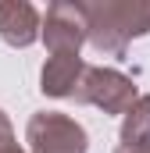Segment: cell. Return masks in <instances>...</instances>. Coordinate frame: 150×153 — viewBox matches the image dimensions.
Segmentation results:
<instances>
[{
  "label": "cell",
  "instance_id": "1",
  "mask_svg": "<svg viewBox=\"0 0 150 153\" xmlns=\"http://www.w3.org/2000/svg\"><path fill=\"white\" fill-rule=\"evenodd\" d=\"M89 32L86 43L97 53L122 57L132 39L150 32V0H82Z\"/></svg>",
  "mask_w": 150,
  "mask_h": 153
},
{
  "label": "cell",
  "instance_id": "2",
  "mask_svg": "<svg viewBox=\"0 0 150 153\" xmlns=\"http://www.w3.org/2000/svg\"><path fill=\"white\" fill-rule=\"evenodd\" d=\"M25 143H29V153H86L89 150L86 128L75 117L57 114V111H39L29 117Z\"/></svg>",
  "mask_w": 150,
  "mask_h": 153
},
{
  "label": "cell",
  "instance_id": "3",
  "mask_svg": "<svg viewBox=\"0 0 150 153\" xmlns=\"http://www.w3.org/2000/svg\"><path fill=\"white\" fill-rule=\"evenodd\" d=\"M79 103H93V107H100L104 114H125L136 100H140V93H136V82L129 75H122V71H114V68H86V75L79 82V89L72 93Z\"/></svg>",
  "mask_w": 150,
  "mask_h": 153
},
{
  "label": "cell",
  "instance_id": "4",
  "mask_svg": "<svg viewBox=\"0 0 150 153\" xmlns=\"http://www.w3.org/2000/svg\"><path fill=\"white\" fill-rule=\"evenodd\" d=\"M86 32H89V22H86L82 0H54L39 18V36L50 53H79Z\"/></svg>",
  "mask_w": 150,
  "mask_h": 153
},
{
  "label": "cell",
  "instance_id": "5",
  "mask_svg": "<svg viewBox=\"0 0 150 153\" xmlns=\"http://www.w3.org/2000/svg\"><path fill=\"white\" fill-rule=\"evenodd\" d=\"M0 39L7 46H32L39 39V11L25 0H4L0 4Z\"/></svg>",
  "mask_w": 150,
  "mask_h": 153
},
{
  "label": "cell",
  "instance_id": "6",
  "mask_svg": "<svg viewBox=\"0 0 150 153\" xmlns=\"http://www.w3.org/2000/svg\"><path fill=\"white\" fill-rule=\"evenodd\" d=\"M86 61L79 57V53H50L46 57V64H43V71H39V89H43V96H72L75 89H79V82L86 75Z\"/></svg>",
  "mask_w": 150,
  "mask_h": 153
},
{
  "label": "cell",
  "instance_id": "7",
  "mask_svg": "<svg viewBox=\"0 0 150 153\" xmlns=\"http://www.w3.org/2000/svg\"><path fill=\"white\" fill-rule=\"evenodd\" d=\"M122 117V143L114 153H150V93L140 96Z\"/></svg>",
  "mask_w": 150,
  "mask_h": 153
},
{
  "label": "cell",
  "instance_id": "8",
  "mask_svg": "<svg viewBox=\"0 0 150 153\" xmlns=\"http://www.w3.org/2000/svg\"><path fill=\"white\" fill-rule=\"evenodd\" d=\"M7 146H14V128H11L7 114L0 111V150H7Z\"/></svg>",
  "mask_w": 150,
  "mask_h": 153
},
{
  "label": "cell",
  "instance_id": "9",
  "mask_svg": "<svg viewBox=\"0 0 150 153\" xmlns=\"http://www.w3.org/2000/svg\"><path fill=\"white\" fill-rule=\"evenodd\" d=\"M0 153H25V150H18V143H14V146H7V150H0Z\"/></svg>",
  "mask_w": 150,
  "mask_h": 153
}]
</instances>
